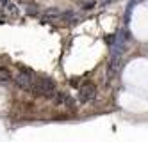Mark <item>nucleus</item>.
<instances>
[{"mask_svg":"<svg viewBox=\"0 0 148 142\" xmlns=\"http://www.w3.org/2000/svg\"><path fill=\"white\" fill-rule=\"evenodd\" d=\"M30 91H34L39 96H54L56 94V82L47 78V76H39V78L36 76Z\"/></svg>","mask_w":148,"mask_h":142,"instance_id":"obj_1","label":"nucleus"},{"mask_svg":"<svg viewBox=\"0 0 148 142\" xmlns=\"http://www.w3.org/2000/svg\"><path fill=\"white\" fill-rule=\"evenodd\" d=\"M34 78H36V76L30 73L29 69H22V71H20V73L14 76V82H16V85L20 87V89H27V91H30Z\"/></svg>","mask_w":148,"mask_h":142,"instance_id":"obj_2","label":"nucleus"},{"mask_svg":"<svg viewBox=\"0 0 148 142\" xmlns=\"http://www.w3.org/2000/svg\"><path fill=\"white\" fill-rule=\"evenodd\" d=\"M93 98H95V87H93L91 84L82 85V89L79 91V101L88 103L89 100H93Z\"/></svg>","mask_w":148,"mask_h":142,"instance_id":"obj_3","label":"nucleus"},{"mask_svg":"<svg viewBox=\"0 0 148 142\" xmlns=\"http://www.w3.org/2000/svg\"><path fill=\"white\" fill-rule=\"evenodd\" d=\"M7 80H11V73L5 68H0V82H7Z\"/></svg>","mask_w":148,"mask_h":142,"instance_id":"obj_4","label":"nucleus"}]
</instances>
